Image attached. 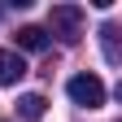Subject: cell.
Segmentation results:
<instances>
[{"mask_svg":"<svg viewBox=\"0 0 122 122\" xmlns=\"http://www.w3.org/2000/svg\"><path fill=\"white\" fill-rule=\"evenodd\" d=\"M26 74V61L18 57V52H9V48H0V87H13Z\"/></svg>","mask_w":122,"mask_h":122,"instance_id":"3957f363","label":"cell"},{"mask_svg":"<svg viewBox=\"0 0 122 122\" xmlns=\"http://www.w3.org/2000/svg\"><path fill=\"white\" fill-rule=\"evenodd\" d=\"M13 39H18V48H26V52H44L48 48V30L44 26H22Z\"/></svg>","mask_w":122,"mask_h":122,"instance_id":"277c9868","label":"cell"},{"mask_svg":"<svg viewBox=\"0 0 122 122\" xmlns=\"http://www.w3.org/2000/svg\"><path fill=\"white\" fill-rule=\"evenodd\" d=\"M66 92H70L74 105H83V109H100L105 105V83L96 79V74H74V79L66 83Z\"/></svg>","mask_w":122,"mask_h":122,"instance_id":"6da1fadb","label":"cell"},{"mask_svg":"<svg viewBox=\"0 0 122 122\" xmlns=\"http://www.w3.org/2000/svg\"><path fill=\"white\" fill-rule=\"evenodd\" d=\"M44 109H48V100H44L39 92H26V96L18 100V113H22V122H39V118H44Z\"/></svg>","mask_w":122,"mask_h":122,"instance_id":"5b68a950","label":"cell"},{"mask_svg":"<svg viewBox=\"0 0 122 122\" xmlns=\"http://www.w3.org/2000/svg\"><path fill=\"white\" fill-rule=\"evenodd\" d=\"M48 26H52V35H61L66 44L79 39V26H83V9L79 5H52L48 9Z\"/></svg>","mask_w":122,"mask_h":122,"instance_id":"7a4b0ae2","label":"cell"}]
</instances>
